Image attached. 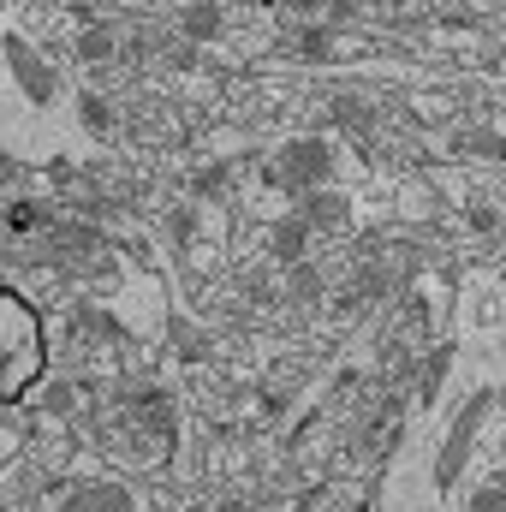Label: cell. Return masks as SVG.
Listing matches in <instances>:
<instances>
[{
  "label": "cell",
  "mask_w": 506,
  "mask_h": 512,
  "mask_svg": "<svg viewBox=\"0 0 506 512\" xmlns=\"http://www.w3.org/2000/svg\"><path fill=\"white\" fill-rule=\"evenodd\" d=\"M483 423H489V393H471V399L459 405V417L447 423V435H441V453H435V489H453V483H459V471H465L471 441L483 435Z\"/></svg>",
  "instance_id": "2"
},
{
  "label": "cell",
  "mask_w": 506,
  "mask_h": 512,
  "mask_svg": "<svg viewBox=\"0 0 506 512\" xmlns=\"http://www.w3.org/2000/svg\"><path fill=\"white\" fill-rule=\"evenodd\" d=\"M268 179L286 185V191H322V185L334 179V149H328L322 137H292V143L274 155Z\"/></svg>",
  "instance_id": "1"
},
{
  "label": "cell",
  "mask_w": 506,
  "mask_h": 512,
  "mask_svg": "<svg viewBox=\"0 0 506 512\" xmlns=\"http://www.w3.org/2000/svg\"><path fill=\"white\" fill-rule=\"evenodd\" d=\"M54 512H137V501H131V489H120V483H84V489H72Z\"/></svg>",
  "instance_id": "4"
},
{
  "label": "cell",
  "mask_w": 506,
  "mask_h": 512,
  "mask_svg": "<svg viewBox=\"0 0 506 512\" xmlns=\"http://www.w3.org/2000/svg\"><path fill=\"white\" fill-rule=\"evenodd\" d=\"M185 36H197V42H209V36H221V6H209V0H197V6H185Z\"/></svg>",
  "instance_id": "6"
},
{
  "label": "cell",
  "mask_w": 506,
  "mask_h": 512,
  "mask_svg": "<svg viewBox=\"0 0 506 512\" xmlns=\"http://www.w3.org/2000/svg\"><path fill=\"white\" fill-rule=\"evenodd\" d=\"M6 60H12V84L24 90V102H36V108H48L54 96H60V72L48 66V54H36L18 30L6 36Z\"/></svg>",
  "instance_id": "3"
},
{
  "label": "cell",
  "mask_w": 506,
  "mask_h": 512,
  "mask_svg": "<svg viewBox=\"0 0 506 512\" xmlns=\"http://www.w3.org/2000/svg\"><path fill=\"white\" fill-rule=\"evenodd\" d=\"M471 512H506V495L501 489H483V501H471Z\"/></svg>",
  "instance_id": "9"
},
{
  "label": "cell",
  "mask_w": 506,
  "mask_h": 512,
  "mask_svg": "<svg viewBox=\"0 0 506 512\" xmlns=\"http://www.w3.org/2000/svg\"><path fill=\"white\" fill-rule=\"evenodd\" d=\"M84 126H90V131H114V108H108V102H96V96H84Z\"/></svg>",
  "instance_id": "8"
},
{
  "label": "cell",
  "mask_w": 506,
  "mask_h": 512,
  "mask_svg": "<svg viewBox=\"0 0 506 512\" xmlns=\"http://www.w3.org/2000/svg\"><path fill=\"white\" fill-rule=\"evenodd\" d=\"M6 316H12V328H18V352H12V370H6V393L18 399V393H24V376H30V352H36V340L24 334V298H6Z\"/></svg>",
  "instance_id": "5"
},
{
  "label": "cell",
  "mask_w": 506,
  "mask_h": 512,
  "mask_svg": "<svg viewBox=\"0 0 506 512\" xmlns=\"http://www.w3.org/2000/svg\"><path fill=\"white\" fill-rule=\"evenodd\" d=\"M304 221H310V227H340V221H346V197H310Z\"/></svg>",
  "instance_id": "7"
}]
</instances>
